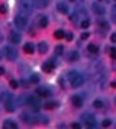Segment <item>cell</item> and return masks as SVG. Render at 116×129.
<instances>
[{
	"label": "cell",
	"instance_id": "obj_29",
	"mask_svg": "<svg viewBox=\"0 0 116 129\" xmlns=\"http://www.w3.org/2000/svg\"><path fill=\"white\" fill-rule=\"evenodd\" d=\"M81 26H82V28H88L90 26V20H83L82 24H81Z\"/></svg>",
	"mask_w": 116,
	"mask_h": 129
},
{
	"label": "cell",
	"instance_id": "obj_38",
	"mask_svg": "<svg viewBox=\"0 0 116 129\" xmlns=\"http://www.w3.org/2000/svg\"><path fill=\"white\" fill-rule=\"evenodd\" d=\"M5 72H6L5 68L1 66V67H0V76H1V75H3V74H5Z\"/></svg>",
	"mask_w": 116,
	"mask_h": 129
},
{
	"label": "cell",
	"instance_id": "obj_44",
	"mask_svg": "<svg viewBox=\"0 0 116 129\" xmlns=\"http://www.w3.org/2000/svg\"><path fill=\"white\" fill-rule=\"evenodd\" d=\"M69 1H71V2H73V1H74V0H69Z\"/></svg>",
	"mask_w": 116,
	"mask_h": 129
},
{
	"label": "cell",
	"instance_id": "obj_28",
	"mask_svg": "<svg viewBox=\"0 0 116 129\" xmlns=\"http://www.w3.org/2000/svg\"><path fill=\"white\" fill-rule=\"evenodd\" d=\"M111 18L116 23V5L112 8V10H111Z\"/></svg>",
	"mask_w": 116,
	"mask_h": 129
},
{
	"label": "cell",
	"instance_id": "obj_32",
	"mask_svg": "<svg viewBox=\"0 0 116 129\" xmlns=\"http://www.w3.org/2000/svg\"><path fill=\"white\" fill-rule=\"evenodd\" d=\"M65 37H66L67 41H71L73 40V34L71 32H68L67 34H65Z\"/></svg>",
	"mask_w": 116,
	"mask_h": 129
},
{
	"label": "cell",
	"instance_id": "obj_18",
	"mask_svg": "<svg viewBox=\"0 0 116 129\" xmlns=\"http://www.w3.org/2000/svg\"><path fill=\"white\" fill-rule=\"evenodd\" d=\"M11 99H13V96L9 92H4L0 95V101L3 103H5V102H7V101H8V100H11Z\"/></svg>",
	"mask_w": 116,
	"mask_h": 129
},
{
	"label": "cell",
	"instance_id": "obj_30",
	"mask_svg": "<svg viewBox=\"0 0 116 129\" xmlns=\"http://www.w3.org/2000/svg\"><path fill=\"white\" fill-rule=\"evenodd\" d=\"M110 54H111V59H113V60H116V48H114V47L111 48Z\"/></svg>",
	"mask_w": 116,
	"mask_h": 129
},
{
	"label": "cell",
	"instance_id": "obj_16",
	"mask_svg": "<svg viewBox=\"0 0 116 129\" xmlns=\"http://www.w3.org/2000/svg\"><path fill=\"white\" fill-rule=\"evenodd\" d=\"M71 102L73 105L76 107H82V99L78 95H73L71 98Z\"/></svg>",
	"mask_w": 116,
	"mask_h": 129
},
{
	"label": "cell",
	"instance_id": "obj_21",
	"mask_svg": "<svg viewBox=\"0 0 116 129\" xmlns=\"http://www.w3.org/2000/svg\"><path fill=\"white\" fill-rule=\"evenodd\" d=\"M87 49H88V50H89L91 53H97V52L99 51V47L94 44H91V43L88 45Z\"/></svg>",
	"mask_w": 116,
	"mask_h": 129
},
{
	"label": "cell",
	"instance_id": "obj_1",
	"mask_svg": "<svg viewBox=\"0 0 116 129\" xmlns=\"http://www.w3.org/2000/svg\"><path fill=\"white\" fill-rule=\"evenodd\" d=\"M68 78H69V82H70V84L73 88H78L81 85H82L84 82V79L82 75L80 74L79 72H76V71H71V72H69L68 74Z\"/></svg>",
	"mask_w": 116,
	"mask_h": 129
},
{
	"label": "cell",
	"instance_id": "obj_26",
	"mask_svg": "<svg viewBox=\"0 0 116 129\" xmlns=\"http://www.w3.org/2000/svg\"><path fill=\"white\" fill-rule=\"evenodd\" d=\"M93 106L95 108H101V107H102V102L101 100H95L93 102Z\"/></svg>",
	"mask_w": 116,
	"mask_h": 129
},
{
	"label": "cell",
	"instance_id": "obj_6",
	"mask_svg": "<svg viewBox=\"0 0 116 129\" xmlns=\"http://www.w3.org/2000/svg\"><path fill=\"white\" fill-rule=\"evenodd\" d=\"M82 120H83L84 124H86L89 128H93L96 125V119L91 114H84L82 115Z\"/></svg>",
	"mask_w": 116,
	"mask_h": 129
},
{
	"label": "cell",
	"instance_id": "obj_35",
	"mask_svg": "<svg viewBox=\"0 0 116 129\" xmlns=\"http://www.w3.org/2000/svg\"><path fill=\"white\" fill-rule=\"evenodd\" d=\"M89 36H90V34L88 32H84L82 34V40H87V39L89 38Z\"/></svg>",
	"mask_w": 116,
	"mask_h": 129
},
{
	"label": "cell",
	"instance_id": "obj_23",
	"mask_svg": "<svg viewBox=\"0 0 116 129\" xmlns=\"http://www.w3.org/2000/svg\"><path fill=\"white\" fill-rule=\"evenodd\" d=\"M63 51H64V47H63V45L59 44L55 48V53H56L57 55H59V56H61V55L63 54Z\"/></svg>",
	"mask_w": 116,
	"mask_h": 129
},
{
	"label": "cell",
	"instance_id": "obj_14",
	"mask_svg": "<svg viewBox=\"0 0 116 129\" xmlns=\"http://www.w3.org/2000/svg\"><path fill=\"white\" fill-rule=\"evenodd\" d=\"M57 9L59 10L61 14H67L69 12V7L63 2H59L57 4Z\"/></svg>",
	"mask_w": 116,
	"mask_h": 129
},
{
	"label": "cell",
	"instance_id": "obj_3",
	"mask_svg": "<svg viewBox=\"0 0 116 129\" xmlns=\"http://www.w3.org/2000/svg\"><path fill=\"white\" fill-rule=\"evenodd\" d=\"M4 53H5L6 58L8 60H15L17 58V51L15 48L11 46H6L4 47Z\"/></svg>",
	"mask_w": 116,
	"mask_h": 129
},
{
	"label": "cell",
	"instance_id": "obj_41",
	"mask_svg": "<svg viewBox=\"0 0 116 129\" xmlns=\"http://www.w3.org/2000/svg\"><path fill=\"white\" fill-rule=\"evenodd\" d=\"M2 40H3V35L1 34V33H0V42H1Z\"/></svg>",
	"mask_w": 116,
	"mask_h": 129
},
{
	"label": "cell",
	"instance_id": "obj_19",
	"mask_svg": "<svg viewBox=\"0 0 116 129\" xmlns=\"http://www.w3.org/2000/svg\"><path fill=\"white\" fill-rule=\"evenodd\" d=\"M59 106V104L56 102H47L44 104V108L47 110H52L55 109L56 107Z\"/></svg>",
	"mask_w": 116,
	"mask_h": 129
},
{
	"label": "cell",
	"instance_id": "obj_5",
	"mask_svg": "<svg viewBox=\"0 0 116 129\" xmlns=\"http://www.w3.org/2000/svg\"><path fill=\"white\" fill-rule=\"evenodd\" d=\"M27 104H29L30 106L32 107V109L34 110L35 112H37L40 107V100L36 96L29 95V96H27Z\"/></svg>",
	"mask_w": 116,
	"mask_h": 129
},
{
	"label": "cell",
	"instance_id": "obj_31",
	"mask_svg": "<svg viewBox=\"0 0 116 129\" xmlns=\"http://www.w3.org/2000/svg\"><path fill=\"white\" fill-rule=\"evenodd\" d=\"M7 11H8V8H7L6 5L1 4V5H0V14H6Z\"/></svg>",
	"mask_w": 116,
	"mask_h": 129
},
{
	"label": "cell",
	"instance_id": "obj_22",
	"mask_svg": "<svg viewBox=\"0 0 116 129\" xmlns=\"http://www.w3.org/2000/svg\"><path fill=\"white\" fill-rule=\"evenodd\" d=\"M29 81H30V82H31V83H33V84H37V83H38V82H40V78L37 74L34 73V74H32L31 76H30Z\"/></svg>",
	"mask_w": 116,
	"mask_h": 129
},
{
	"label": "cell",
	"instance_id": "obj_37",
	"mask_svg": "<svg viewBox=\"0 0 116 129\" xmlns=\"http://www.w3.org/2000/svg\"><path fill=\"white\" fill-rule=\"evenodd\" d=\"M111 40L112 42H116V32L115 33H112L111 36Z\"/></svg>",
	"mask_w": 116,
	"mask_h": 129
},
{
	"label": "cell",
	"instance_id": "obj_15",
	"mask_svg": "<svg viewBox=\"0 0 116 129\" xmlns=\"http://www.w3.org/2000/svg\"><path fill=\"white\" fill-rule=\"evenodd\" d=\"M79 58H80V54L77 50H71L68 54V59L70 61H76V60H79Z\"/></svg>",
	"mask_w": 116,
	"mask_h": 129
},
{
	"label": "cell",
	"instance_id": "obj_34",
	"mask_svg": "<svg viewBox=\"0 0 116 129\" xmlns=\"http://www.w3.org/2000/svg\"><path fill=\"white\" fill-rule=\"evenodd\" d=\"M99 25L101 26V27H103V28H107V29H108V28H109V25H108V23L105 22V21H101V22L99 23Z\"/></svg>",
	"mask_w": 116,
	"mask_h": 129
},
{
	"label": "cell",
	"instance_id": "obj_27",
	"mask_svg": "<svg viewBox=\"0 0 116 129\" xmlns=\"http://www.w3.org/2000/svg\"><path fill=\"white\" fill-rule=\"evenodd\" d=\"M9 85L11 86V88H13V89H17V87H18V83H17V82L16 81V80H11L9 82Z\"/></svg>",
	"mask_w": 116,
	"mask_h": 129
},
{
	"label": "cell",
	"instance_id": "obj_20",
	"mask_svg": "<svg viewBox=\"0 0 116 129\" xmlns=\"http://www.w3.org/2000/svg\"><path fill=\"white\" fill-rule=\"evenodd\" d=\"M54 37L58 40H61L65 37V32L62 29H58L55 31L54 33Z\"/></svg>",
	"mask_w": 116,
	"mask_h": 129
},
{
	"label": "cell",
	"instance_id": "obj_13",
	"mask_svg": "<svg viewBox=\"0 0 116 129\" xmlns=\"http://www.w3.org/2000/svg\"><path fill=\"white\" fill-rule=\"evenodd\" d=\"M48 50H49V45L45 41L38 43V45H37V50H38L40 54H45L48 51Z\"/></svg>",
	"mask_w": 116,
	"mask_h": 129
},
{
	"label": "cell",
	"instance_id": "obj_36",
	"mask_svg": "<svg viewBox=\"0 0 116 129\" xmlns=\"http://www.w3.org/2000/svg\"><path fill=\"white\" fill-rule=\"evenodd\" d=\"M71 127L74 129H80L81 128V125H80V124H78V123H73V124H71Z\"/></svg>",
	"mask_w": 116,
	"mask_h": 129
},
{
	"label": "cell",
	"instance_id": "obj_4",
	"mask_svg": "<svg viewBox=\"0 0 116 129\" xmlns=\"http://www.w3.org/2000/svg\"><path fill=\"white\" fill-rule=\"evenodd\" d=\"M15 25L18 29H25L27 25V18L23 15H17L15 17Z\"/></svg>",
	"mask_w": 116,
	"mask_h": 129
},
{
	"label": "cell",
	"instance_id": "obj_25",
	"mask_svg": "<svg viewBox=\"0 0 116 129\" xmlns=\"http://www.w3.org/2000/svg\"><path fill=\"white\" fill-rule=\"evenodd\" d=\"M48 23H49V20L46 17H42L40 19V26L41 27H46L48 26Z\"/></svg>",
	"mask_w": 116,
	"mask_h": 129
},
{
	"label": "cell",
	"instance_id": "obj_40",
	"mask_svg": "<svg viewBox=\"0 0 116 129\" xmlns=\"http://www.w3.org/2000/svg\"><path fill=\"white\" fill-rule=\"evenodd\" d=\"M100 2H103V3H108L109 0H99Z\"/></svg>",
	"mask_w": 116,
	"mask_h": 129
},
{
	"label": "cell",
	"instance_id": "obj_2",
	"mask_svg": "<svg viewBox=\"0 0 116 129\" xmlns=\"http://www.w3.org/2000/svg\"><path fill=\"white\" fill-rule=\"evenodd\" d=\"M35 0H20L19 1V8L24 14H30L34 9Z\"/></svg>",
	"mask_w": 116,
	"mask_h": 129
},
{
	"label": "cell",
	"instance_id": "obj_10",
	"mask_svg": "<svg viewBox=\"0 0 116 129\" xmlns=\"http://www.w3.org/2000/svg\"><path fill=\"white\" fill-rule=\"evenodd\" d=\"M36 93H37L38 96L43 97V98H46V97H49L50 95V92L46 88H43V87H38L36 89Z\"/></svg>",
	"mask_w": 116,
	"mask_h": 129
},
{
	"label": "cell",
	"instance_id": "obj_43",
	"mask_svg": "<svg viewBox=\"0 0 116 129\" xmlns=\"http://www.w3.org/2000/svg\"><path fill=\"white\" fill-rule=\"evenodd\" d=\"M114 102H115V104H116V97L114 98Z\"/></svg>",
	"mask_w": 116,
	"mask_h": 129
},
{
	"label": "cell",
	"instance_id": "obj_12",
	"mask_svg": "<svg viewBox=\"0 0 116 129\" xmlns=\"http://www.w3.org/2000/svg\"><path fill=\"white\" fill-rule=\"evenodd\" d=\"M4 106H5L6 111L8 113H13L15 111V105H14V103H13V99L8 100V101L4 103Z\"/></svg>",
	"mask_w": 116,
	"mask_h": 129
},
{
	"label": "cell",
	"instance_id": "obj_33",
	"mask_svg": "<svg viewBox=\"0 0 116 129\" xmlns=\"http://www.w3.org/2000/svg\"><path fill=\"white\" fill-rule=\"evenodd\" d=\"M111 124V120L105 119V120H103V121H102V126H104V127H108V126H110Z\"/></svg>",
	"mask_w": 116,
	"mask_h": 129
},
{
	"label": "cell",
	"instance_id": "obj_9",
	"mask_svg": "<svg viewBox=\"0 0 116 129\" xmlns=\"http://www.w3.org/2000/svg\"><path fill=\"white\" fill-rule=\"evenodd\" d=\"M55 68V64L54 62L52 61V60H49V61L45 62V63H43V65H42V71L45 72H47V73H49V72H51L52 70Z\"/></svg>",
	"mask_w": 116,
	"mask_h": 129
},
{
	"label": "cell",
	"instance_id": "obj_39",
	"mask_svg": "<svg viewBox=\"0 0 116 129\" xmlns=\"http://www.w3.org/2000/svg\"><path fill=\"white\" fill-rule=\"evenodd\" d=\"M111 86L112 87V88H116V81H114V82H112L111 83Z\"/></svg>",
	"mask_w": 116,
	"mask_h": 129
},
{
	"label": "cell",
	"instance_id": "obj_11",
	"mask_svg": "<svg viewBox=\"0 0 116 129\" xmlns=\"http://www.w3.org/2000/svg\"><path fill=\"white\" fill-rule=\"evenodd\" d=\"M3 128L5 129H17V124L16 122H14L11 119L5 120L4 123H3Z\"/></svg>",
	"mask_w": 116,
	"mask_h": 129
},
{
	"label": "cell",
	"instance_id": "obj_24",
	"mask_svg": "<svg viewBox=\"0 0 116 129\" xmlns=\"http://www.w3.org/2000/svg\"><path fill=\"white\" fill-rule=\"evenodd\" d=\"M35 4L37 8H45L48 5V1L47 0H36Z\"/></svg>",
	"mask_w": 116,
	"mask_h": 129
},
{
	"label": "cell",
	"instance_id": "obj_17",
	"mask_svg": "<svg viewBox=\"0 0 116 129\" xmlns=\"http://www.w3.org/2000/svg\"><path fill=\"white\" fill-rule=\"evenodd\" d=\"M23 50L27 54H32V53H34V50H35L34 45L32 43H26L24 45V47H23Z\"/></svg>",
	"mask_w": 116,
	"mask_h": 129
},
{
	"label": "cell",
	"instance_id": "obj_7",
	"mask_svg": "<svg viewBox=\"0 0 116 129\" xmlns=\"http://www.w3.org/2000/svg\"><path fill=\"white\" fill-rule=\"evenodd\" d=\"M9 40L13 44H18L21 41V35L16 31H11L9 34Z\"/></svg>",
	"mask_w": 116,
	"mask_h": 129
},
{
	"label": "cell",
	"instance_id": "obj_42",
	"mask_svg": "<svg viewBox=\"0 0 116 129\" xmlns=\"http://www.w3.org/2000/svg\"><path fill=\"white\" fill-rule=\"evenodd\" d=\"M1 59H2V53L0 52V60H1Z\"/></svg>",
	"mask_w": 116,
	"mask_h": 129
},
{
	"label": "cell",
	"instance_id": "obj_8",
	"mask_svg": "<svg viewBox=\"0 0 116 129\" xmlns=\"http://www.w3.org/2000/svg\"><path fill=\"white\" fill-rule=\"evenodd\" d=\"M92 10L93 12L97 15H103L105 13V8H103V6H101L99 3H93L92 4Z\"/></svg>",
	"mask_w": 116,
	"mask_h": 129
}]
</instances>
